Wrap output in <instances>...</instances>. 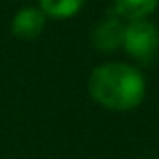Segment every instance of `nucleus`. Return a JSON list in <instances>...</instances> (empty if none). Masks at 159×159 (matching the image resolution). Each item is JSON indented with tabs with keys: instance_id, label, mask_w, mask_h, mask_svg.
<instances>
[{
	"instance_id": "nucleus-3",
	"label": "nucleus",
	"mask_w": 159,
	"mask_h": 159,
	"mask_svg": "<svg viewBox=\"0 0 159 159\" xmlns=\"http://www.w3.org/2000/svg\"><path fill=\"white\" fill-rule=\"evenodd\" d=\"M124 30H125V23L118 17V15H111L105 17L103 21H99L96 25V28L92 30L90 36V43L96 51L107 54V52H114L122 47L124 41Z\"/></svg>"
},
{
	"instance_id": "nucleus-4",
	"label": "nucleus",
	"mask_w": 159,
	"mask_h": 159,
	"mask_svg": "<svg viewBox=\"0 0 159 159\" xmlns=\"http://www.w3.org/2000/svg\"><path fill=\"white\" fill-rule=\"evenodd\" d=\"M45 25H47V15L39 8L26 6L15 11L11 19V34L19 39L30 41L36 39L45 30Z\"/></svg>"
},
{
	"instance_id": "nucleus-7",
	"label": "nucleus",
	"mask_w": 159,
	"mask_h": 159,
	"mask_svg": "<svg viewBox=\"0 0 159 159\" xmlns=\"http://www.w3.org/2000/svg\"><path fill=\"white\" fill-rule=\"evenodd\" d=\"M157 159H159V157H157Z\"/></svg>"
},
{
	"instance_id": "nucleus-1",
	"label": "nucleus",
	"mask_w": 159,
	"mask_h": 159,
	"mask_svg": "<svg viewBox=\"0 0 159 159\" xmlns=\"http://www.w3.org/2000/svg\"><path fill=\"white\" fill-rule=\"evenodd\" d=\"M88 94L107 111L127 112L142 103L146 79L127 62H105L96 66L88 75Z\"/></svg>"
},
{
	"instance_id": "nucleus-6",
	"label": "nucleus",
	"mask_w": 159,
	"mask_h": 159,
	"mask_svg": "<svg viewBox=\"0 0 159 159\" xmlns=\"http://www.w3.org/2000/svg\"><path fill=\"white\" fill-rule=\"evenodd\" d=\"M86 4V0H39V10L47 19L66 21L75 17Z\"/></svg>"
},
{
	"instance_id": "nucleus-5",
	"label": "nucleus",
	"mask_w": 159,
	"mask_h": 159,
	"mask_svg": "<svg viewBox=\"0 0 159 159\" xmlns=\"http://www.w3.org/2000/svg\"><path fill=\"white\" fill-rule=\"evenodd\" d=\"M159 6V0H114V13L120 19L139 21L148 19Z\"/></svg>"
},
{
	"instance_id": "nucleus-2",
	"label": "nucleus",
	"mask_w": 159,
	"mask_h": 159,
	"mask_svg": "<svg viewBox=\"0 0 159 159\" xmlns=\"http://www.w3.org/2000/svg\"><path fill=\"white\" fill-rule=\"evenodd\" d=\"M124 51L140 64H150L159 52V28L148 21H129L124 30Z\"/></svg>"
}]
</instances>
